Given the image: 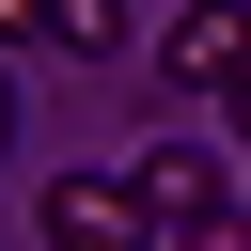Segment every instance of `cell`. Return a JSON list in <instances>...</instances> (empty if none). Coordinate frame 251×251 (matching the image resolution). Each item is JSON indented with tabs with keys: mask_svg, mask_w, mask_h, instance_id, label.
Returning a JSON list of instances; mask_svg holds the SVG:
<instances>
[{
	"mask_svg": "<svg viewBox=\"0 0 251 251\" xmlns=\"http://www.w3.org/2000/svg\"><path fill=\"white\" fill-rule=\"evenodd\" d=\"M47 251H157V204L126 188V173H47Z\"/></svg>",
	"mask_w": 251,
	"mask_h": 251,
	"instance_id": "obj_1",
	"label": "cell"
},
{
	"mask_svg": "<svg viewBox=\"0 0 251 251\" xmlns=\"http://www.w3.org/2000/svg\"><path fill=\"white\" fill-rule=\"evenodd\" d=\"M126 188L157 204V251H173L188 220H220V204H235V173H220V141H141V157H126Z\"/></svg>",
	"mask_w": 251,
	"mask_h": 251,
	"instance_id": "obj_2",
	"label": "cell"
},
{
	"mask_svg": "<svg viewBox=\"0 0 251 251\" xmlns=\"http://www.w3.org/2000/svg\"><path fill=\"white\" fill-rule=\"evenodd\" d=\"M235 47H251V0H188V16L157 31V63H173L188 94H220V78H235Z\"/></svg>",
	"mask_w": 251,
	"mask_h": 251,
	"instance_id": "obj_3",
	"label": "cell"
},
{
	"mask_svg": "<svg viewBox=\"0 0 251 251\" xmlns=\"http://www.w3.org/2000/svg\"><path fill=\"white\" fill-rule=\"evenodd\" d=\"M47 47H78V63H110V47H126V0H47Z\"/></svg>",
	"mask_w": 251,
	"mask_h": 251,
	"instance_id": "obj_4",
	"label": "cell"
},
{
	"mask_svg": "<svg viewBox=\"0 0 251 251\" xmlns=\"http://www.w3.org/2000/svg\"><path fill=\"white\" fill-rule=\"evenodd\" d=\"M173 251H251V204H220V220H188Z\"/></svg>",
	"mask_w": 251,
	"mask_h": 251,
	"instance_id": "obj_5",
	"label": "cell"
},
{
	"mask_svg": "<svg viewBox=\"0 0 251 251\" xmlns=\"http://www.w3.org/2000/svg\"><path fill=\"white\" fill-rule=\"evenodd\" d=\"M31 31H47V0H0V63H16V47H31Z\"/></svg>",
	"mask_w": 251,
	"mask_h": 251,
	"instance_id": "obj_6",
	"label": "cell"
},
{
	"mask_svg": "<svg viewBox=\"0 0 251 251\" xmlns=\"http://www.w3.org/2000/svg\"><path fill=\"white\" fill-rule=\"evenodd\" d=\"M220 110H235V126H251V47H235V78H220Z\"/></svg>",
	"mask_w": 251,
	"mask_h": 251,
	"instance_id": "obj_7",
	"label": "cell"
},
{
	"mask_svg": "<svg viewBox=\"0 0 251 251\" xmlns=\"http://www.w3.org/2000/svg\"><path fill=\"white\" fill-rule=\"evenodd\" d=\"M0 157H16V63H0Z\"/></svg>",
	"mask_w": 251,
	"mask_h": 251,
	"instance_id": "obj_8",
	"label": "cell"
}]
</instances>
